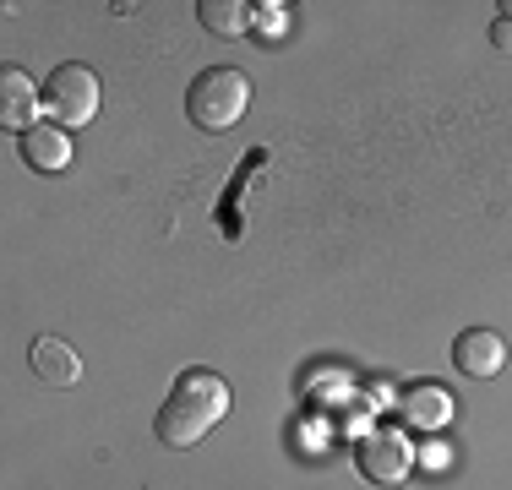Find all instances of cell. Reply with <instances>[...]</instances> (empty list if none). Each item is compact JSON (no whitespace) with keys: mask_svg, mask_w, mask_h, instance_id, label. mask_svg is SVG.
<instances>
[{"mask_svg":"<svg viewBox=\"0 0 512 490\" xmlns=\"http://www.w3.org/2000/svg\"><path fill=\"white\" fill-rule=\"evenodd\" d=\"M17 147H22V164L39 169V175H60L71 164V131L55 126V120H39L33 131H22Z\"/></svg>","mask_w":512,"mask_h":490,"instance_id":"7","label":"cell"},{"mask_svg":"<svg viewBox=\"0 0 512 490\" xmlns=\"http://www.w3.org/2000/svg\"><path fill=\"white\" fill-rule=\"evenodd\" d=\"M251 104V77L235 66H207L186 88V115L197 131H229Z\"/></svg>","mask_w":512,"mask_h":490,"instance_id":"2","label":"cell"},{"mask_svg":"<svg viewBox=\"0 0 512 490\" xmlns=\"http://www.w3.org/2000/svg\"><path fill=\"white\" fill-rule=\"evenodd\" d=\"M39 109H44V88H33L28 71H17V66L0 71V126L22 137V131L39 126Z\"/></svg>","mask_w":512,"mask_h":490,"instance_id":"6","label":"cell"},{"mask_svg":"<svg viewBox=\"0 0 512 490\" xmlns=\"http://www.w3.org/2000/svg\"><path fill=\"white\" fill-rule=\"evenodd\" d=\"M502 17H512V0H502Z\"/></svg>","mask_w":512,"mask_h":490,"instance_id":"12","label":"cell"},{"mask_svg":"<svg viewBox=\"0 0 512 490\" xmlns=\"http://www.w3.org/2000/svg\"><path fill=\"white\" fill-rule=\"evenodd\" d=\"M355 469H360V480H371V485H398V480H409V469H414L409 436L393 431V425H376V431H365V436L355 441Z\"/></svg>","mask_w":512,"mask_h":490,"instance_id":"4","label":"cell"},{"mask_svg":"<svg viewBox=\"0 0 512 490\" xmlns=\"http://www.w3.org/2000/svg\"><path fill=\"white\" fill-rule=\"evenodd\" d=\"M197 22L207 33H218V39H246L256 11L246 6V0H197Z\"/></svg>","mask_w":512,"mask_h":490,"instance_id":"10","label":"cell"},{"mask_svg":"<svg viewBox=\"0 0 512 490\" xmlns=\"http://www.w3.org/2000/svg\"><path fill=\"white\" fill-rule=\"evenodd\" d=\"M28 365L44 387H77L82 382V354L66 338H33L28 343Z\"/></svg>","mask_w":512,"mask_h":490,"instance_id":"8","label":"cell"},{"mask_svg":"<svg viewBox=\"0 0 512 490\" xmlns=\"http://www.w3.org/2000/svg\"><path fill=\"white\" fill-rule=\"evenodd\" d=\"M44 115L66 131L88 126V120L99 115V77H93V66H77V60L55 66L50 77H44Z\"/></svg>","mask_w":512,"mask_h":490,"instance_id":"3","label":"cell"},{"mask_svg":"<svg viewBox=\"0 0 512 490\" xmlns=\"http://www.w3.org/2000/svg\"><path fill=\"white\" fill-rule=\"evenodd\" d=\"M491 44L502 49V55H512V17H496L491 22Z\"/></svg>","mask_w":512,"mask_h":490,"instance_id":"11","label":"cell"},{"mask_svg":"<svg viewBox=\"0 0 512 490\" xmlns=\"http://www.w3.org/2000/svg\"><path fill=\"white\" fill-rule=\"evenodd\" d=\"M453 365L463 376H474V382H491L507 365V338L491 333V327H469V333L453 338Z\"/></svg>","mask_w":512,"mask_h":490,"instance_id":"5","label":"cell"},{"mask_svg":"<svg viewBox=\"0 0 512 490\" xmlns=\"http://www.w3.org/2000/svg\"><path fill=\"white\" fill-rule=\"evenodd\" d=\"M224 414H229V382L218 371L191 365V371L175 376V387H169V398H164V409H158L153 431H158L164 447H197V441L213 431Z\"/></svg>","mask_w":512,"mask_h":490,"instance_id":"1","label":"cell"},{"mask_svg":"<svg viewBox=\"0 0 512 490\" xmlns=\"http://www.w3.org/2000/svg\"><path fill=\"white\" fill-rule=\"evenodd\" d=\"M404 420L414 425V431H436V425L453 420V392L425 382V387H409L404 392Z\"/></svg>","mask_w":512,"mask_h":490,"instance_id":"9","label":"cell"}]
</instances>
